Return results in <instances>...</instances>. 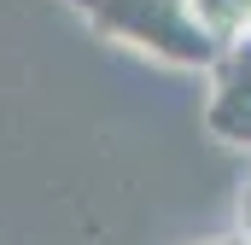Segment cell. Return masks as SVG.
Returning <instances> with one entry per match:
<instances>
[{
	"mask_svg": "<svg viewBox=\"0 0 251 245\" xmlns=\"http://www.w3.org/2000/svg\"><path fill=\"white\" fill-rule=\"evenodd\" d=\"M59 6H70L94 35L170 70H210V59L222 53V41H210V29L193 18V0H59Z\"/></svg>",
	"mask_w": 251,
	"mask_h": 245,
	"instance_id": "cell-1",
	"label": "cell"
},
{
	"mask_svg": "<svg viewBox=\"0 0 251 245\" xmlns=\"http://www.w3.org/2000/svg\"><path fill=\"white\" fill-rule=\"evenodd\" d=\"M210 94H204V128L222 146H246L251 152V35L222 41V53L210 59Z\"/></svg>",
	"mask_w": 251,
	"mask_h": 245,
	"instance_id": "cell-2",
	"label": "cell"
},
{
	"mask_svg": "<svg viewBox=\"0 0 251 245\" xmlns=\"http://www.w3.org/2000/svg\"><path fill=\"white\" fill-rule=\"evenodd\" d=\"M193 18L210 29V41L251 35V0H193Z\"/></svg>",
	"mask_w": 251,
	"mask_h": 245,
	"instance_id": "cell-3",
	"label": "cell"
},
{
	"mask_svg": "<svg viewBox=\"0 0 251 245\" xmlns=\"http://www.w3.org/2000/svg\"><path fill=\"white\" fill-rule=\"evenodd\" d=\"M240 234H251V175H246V187H240Z\"/></svg>",
	"mask_w": 251,
	"mask_h": 245,
	"instance_id": "cell-4",
	"label": "cell"
},
{
	"mask_svg": "<svg viewBox=\"0 0 251 245\" xmlns=\"http://www.w3.org/2000/svg\"><path fill=\"white\" fill-rule=\"evenodd\" d=\"M210 245H251V234H222V240H210Z\"/></svg>",
	"mask_w": 251,
	"mask_h": 245,
	"instance_id": "cell-5",
	"label": "cell"
}]
</instances>
